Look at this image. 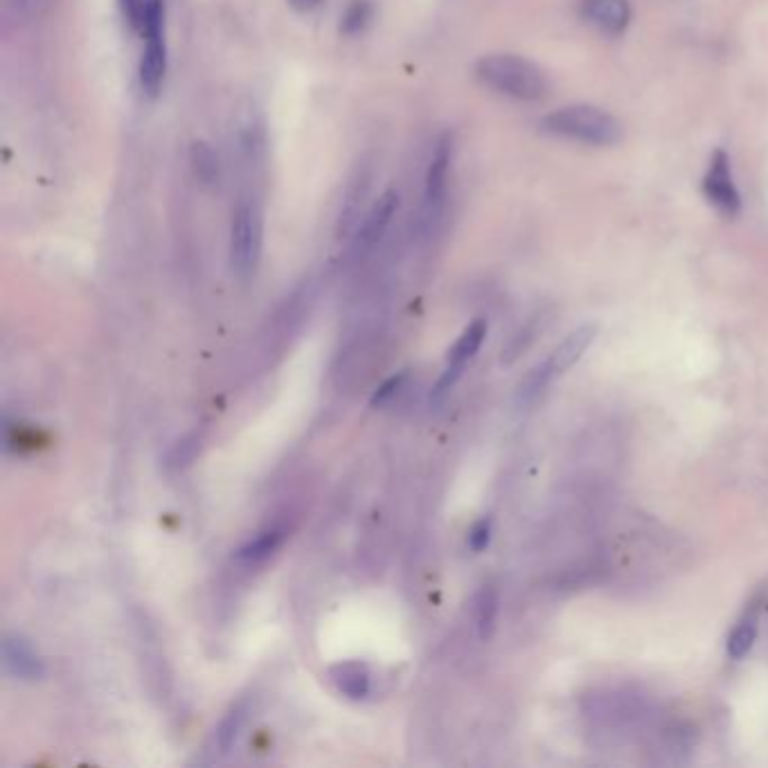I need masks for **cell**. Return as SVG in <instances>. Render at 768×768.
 <instances>
[{
    "label": "cell",
    "instance_id": "cell-21",
    "mask_svg": "<svg viewBox=\"0 0 768 768\" xmlns=\"http://www.w3.org/2000/svg\"><path fill=\"white\" fill-rule=\"evenodd\" d=\"M406 379H408V374L406 372H399V374H395V377H390L388 381H383L381 386L377 388V392H374V395H372L370 406L372 408H383L386 404H390V401L399 395V390L404 388Z\"/></svg>",
    "mask_w": 768,
    "mask_h": 768
},
{
    "label": "cell",
    "instance_id": "cell-13",
    "mask_svg": "<svg viewBox=\"0 0 768 768\" xmlns=\"http://www.w3.org/2000/svg\"><path fill=\"white\" fill-rule=\"evenodd\" d=\"M370 181L372 178L368 167H361L356 169V174L350 178V183H347L341 203V214H338V230L341 232H347L361 221V208L370 194Z\"/></svg>",
    "mask_w": 768,
    "mask_h": 768
},
{
    "label": "cell",
    "instance_id": "cell-22",
    "mask_svg": "<svg viewBox=\"0 0 768 768\" xmlns=\"http://www.w3.org/2000/svg\"><path fill=\"white\" fill-rule=\"evenodd\" d=\"M489 539H491V521L482 519L473 525L469 532V548L473 552H482L489 546Z\"/></svg>",
    "mask_w": 768,
    "mask_h": 768
},
{
    "label": "cell",
    "instance_id": "cell-3",
    "mask_svg": "<svg viewBox=\"0 0 768 768\" xmlns=\"http://www.w3.org/2000/svg\"><path fill=\"white\" fill-rule=\"evenodd\" d=\"M264 244V214L255 199H241L230 223V262L241 278L257 271Z\"/></svg>",
    "mask_w": 768,
    "mask_h": 768
},
{
    "label": "cell",
    "instance_id": "cell-12",
    "mask_svg": "<svg viewBox=\"0 0 768 768\" xmlns=\"http://www.w3.org/2000/svg\"><path fill=\"white\" fill-rule=\"evenodd\" d=\"M124 21L142 39L149 34L165 32V3L163 0H118Z\"/></svg>",
    "mask_w": 768,
    "mask_h": 768
},
{
    "label": "cell",
    "instance_id": "cell-6",
    "mask_svg": "<svg viewBox=\"0 0 768 768\" xmlns=\"http://www.w3.org/2000/svg\"><path fill=\"white\" fill-rule=\"evenodd\" d=\"M399 208V194L395 190H388L379 196V201L372 205V208L365 212V217L356 223V232H354V241H352V257L354 260H361L374 250V246L379 244L381 237L386 235V230L390 226L392 217Z\"/></svg>",
    "mask_w": 768,
    "mask_h": 768
},
{
    "label": "cell",
    "instance_id": "cell-20",
    "mask_svg": "<svg viewBox=\"0 0 768 768\" xmlns=\"http://www.w3.org/2000/svg\"><path fill=\"white\" fill-rule=\"evenodd\" d=\"M246 712H248L246 703H239V705H235V708H232L226 714V719L221 721V726L217 730V746H219L221 753H228V750L232 748V744H235V741H237L239 730L244 728Z\"/></svg>",
    "mask_w": 768,
    "mask_h": 768
},
{
    "label": "cell",
    "instance_id": "cell-18",
    "mask_svg": "<svg viewBox=\"0 0 768 768\" xmlns=\"http://www.w3.org/2000/svg\"><path fill=\"white\" fill-rule=\"evenodd\" d=\"M757 615L750 613L744 620H739V624L728 636V645L726 651L732 660H741L748 656V651L753 649L755 640H757Z\"/></svg>",
    "mask_w": 768,
    "mask_h": 768
},
{
    "label": "cell",
    "instance_id": "cell-23",
    "mask_svg": "<svg viewBox=\"0 0 768 768\" xmlns=\"http://www.w3.org/2000/svg\"><path fill=\"white\" fill-rule=\"evenodd\" d=\"M7 3H10L12 12L21 16V19H34V16L41 14L48 0H7Z\"/></svg>",
    "mask_w": 768,
    "mask_h": 768
},
{
    "label": "cell",
    "instance_id": "cell-2",
    "mask_svg": "<svg viewBox=\"0 0 768 768\" xmlns=\"http://www.w3.org/2000/svg\"><path fill=\"white\" fill-rule=\"evenodd\" d=\"M541 129L552 136L570 138L593 147H611L622 138V124L591 104L564 106L552 111L541 122Z\"/></svg>",
    "mask_w": 768,
    "mask_h": 768
},
{
    "label": "cell",
    "instance_id": "cell-24",
    "mask_svg": "<svg viewBox=\"0 0 768 768\" xmlns=\"http://www.w3.org/2000/svg\"><path fill=\"white\" fill-rule=\"evenodd\" d=\"M289 3L296 7V10H302V12H311L316 10V7H320L325 3V0H289Z\"/></svg>",
    "mask_w": 768,
    "mask_h": 768
},
{
    "label": "cell",
    "instance_id": "cell-17",
    "mask_svg": "<svg viewBox=\"0 0 768 768\" xmlns=\"http://www.w3.org/2000/svg\"><path fill=\"white\" fill-rule=\"evenodd\" d=\"M473 618H476V629L482 640H487L496 629L498 618V593L496 588L485 586L476 595V609H473Z\"/></svg>",
    "mask_w": 768,
    "mask_h": 768
},
{
    "label": "cell",
    "instance_id": "cell-14",
    "mask_svg": "<svg viewBox=\"0 0 768 768\" xmlns=\"http://www.w3.org/2000/svg\"><path fill=\"white\" fill-rule=\"evenodd\" d=\"M329 678L338 692L352 701H361L370 694V672L363 663L347 660L329 669Z\"/></svg>",
    "mask_w": 768,
    "mask_h": 768
},
{
    "label": "cell",
    "instance_id": "cell-5",
    "mask_svg": "<svg viewBox=\"0 0 768 768\" xmlns=\"http://www.w3.org/2000/svg\"><path fill=\"white\" fill-rule=\"evenodd\" d=\"M595 336H597L595 325H582L579 329H575V332L570 334L568 338H564L557 350L550 354V359L543 363L539 370H534V374L530 377L532 392L541 390L543 386H546V383L561 377V374L573 368V365L586 354L588 347L593 345Z\"/></svg>",
    "mask_w": 768,
    "mask_h": 768
},
{
    "label": "cell",
    "instance_id": "cell-16",
    "mask_svg": "<svg viewBox=\"0 0 768 768\" xmlns=\"http://www.w3.org/2000/svg\"><path fill=\"white\" fill-rule=\"evenodd\" d=\"M282 541H284V530L282 528L266 530L257 539L248 541L246 546L237 552V559L241 561V564H248V566L262 564V561L269 559L273 552L282 546Z\"/></svg>",
    "mask_w": 768,
    "mask_h": 768
},
{
    "label": "cell",
    "instance_id": "cell-9",
    "mask_svg": "<svg viewBox=\"0 0 768 768\" xmlns=\"http://www.w3.org/2000/svg\"><path fill=\"white\" fill-rule=\"evenodd\" d=\"M165 75H167L165 32L149 34V37H145V48H142L140 68H138L142 93L149 97H156L165 84Z\"/></svg>",
    "mask_w": 768,
    "mask_h": 768
},
{
    "label": "cell",
    "instance_id": "cell-15",
    "mask_svg": "<svg viewBox=\"0 0 768 768\" xmlns=\"http://www.w3.org/2000/svg\"><path fill=\"white\" fill-rule=\"evenodd\" d=\"M190 163L194 169L196 181L201 185H217L221 178V167H219V156L208 142H194L190 149Z\"/></svg>",
    "mask_w": 768,
    "mask_h": 768
},
{
    "label": "cell",
    "instance_id": "cell-10",
    "mask_svg": "<svg viewBox=\"0 0 768 768\" xmlns=\"http://www.w3.org/2000/svg\"><path fill=\"white\" fill-rule=\"evenodd\" d=\"M584 19L604 34L618 37L631 23L629 0H584Z\"/></svg>",
    "mask_w": 768,
    "mask_h": 768
},
{
    "label": "cell",
    "instance_id": "cell-19",
    "mask_svg": "<svg viewBox=\"0 0 768 768\" xmlns=\"http://www.w3.org/2000/svg\"><path fill=\"white\" fill-rule=\"evenodd\" d=\"M372 14H374L372 0H350V5L345 7V12L341 16V32L347 34V37H354V34L363 32L372 21Z\"/></svg>",
    "mask_w": 768,
    "mask_h": 768
},
{
    "label": "cell",
    "instance_id": "cell-8",
    "mask_svg": "<svg viewBox=\"0 0 768 768\" xmlns=\"http://www.w3.org/2000/svg\"><path fill=\"white\" fill-rule=\"evenodd\" d=\"M485 336H487L485 320H473V323L464 329L462 336L458 338V343H455L453 350L449 352V365H446L444 374L440 377V381H437V386L433 390V399H440L455 386V381L462 377L467 363L478 354Z\"/></svg>",
    "mask_w": 768,
    "mask_h": 768
},
{
    "label": "cell",
    "instance_id": "cell-7",
    "mask_svg": "<svg viewBox=\"0 0 768 768\" xmlns=\"http://www.w3.org/2000/svg\"><path fill=\"white\" fill-rule=\"evenodd\" d=\"M703 194L719 212L735 217L741 210V196L732 178L730 158L723 149H717L710 158L708 172L703 176Z\"/></svg>",
    "mask_w": 768,
    "mask_h": 768
},
{
    "label": "cell",
    "instance_id": "cell-1",
    "mask_svg": "<svg viewBox=\"0 0 768 768\" xmlns=\"http://www.w3.org/2000/svg\"><path fill=\"white\" fill-rule=\"evenodd\" d=\"M476 77L489 91L519 102H537L548 91L546 75L537 64L507 52L482 57L476 64Z\"/></svg>",
    "mask_w": 768,
    "mask_h": 768
},
{
    "label": "cell",
    "instance_id": "cell-4",
    "mask_svg": "<svg viewBox=\"0 0 768 768\" xmlns=\"http://www.w3.org/2000/svg\"><path fill=\"white\" fill-rule=\"evenodd\" d=\"M453 163V138L446 133L435 145L431 163L426 169L424 178V196H422V212H419V226L431 230L435 221L440 219L446 203V192H449V174Z\"/></svg>",
    "mask_w": 768,
    "mask_h": 768
},
{
    "label": "cell",
    "instance_id": "cell-11",
    "mask_svg": "<svg viewBox=\"0 0 768 768\" xmlns=\"http://www.w3.org/2000/svg\"><path fill=\"white\" fill-rule=\"evenodd\" d=\"M3 658L5 667L14 678L21 681H39L46 674L43 660L37 651L23 636H7L3 642Z\"/></svg>",
    "mask_w": 768,
    "mask_h": 768
}]
</instances>
